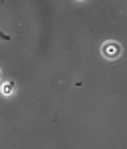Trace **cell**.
<instances>
[{
  "label": "cell",
  "mask_w": 127,
  "mask_h": 149,
  "mask_svg": "<svg viewBox=\"0 0 127 149\" xmlns=\"http://www.w3.org/2000/svg\"><path fill=\"white\" fill-rule=\"evenodd\" d=\"M101 54H103L107 60H115V58L121 56V46L117 42H105L103 48H101Z\"/></svg>",
  "instance_id": "obj_1"
}]
</instances>
